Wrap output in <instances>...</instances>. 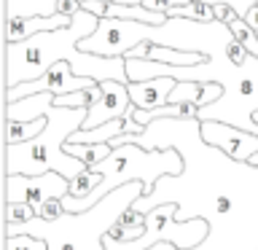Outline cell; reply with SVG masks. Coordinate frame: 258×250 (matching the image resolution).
I'll return each instance as SVG.
<instances>
[{"label": "cell", "instance_id": "cell-1", "mask_svg": "<svg viewBox=\"0 0 258 250\" xmlns=\"http://www.w3.org/2000/svg\"><path fill=\"white\" fill-rule=\"evenodd\" d=\"M100 22L94 14L81 11L73 16V24L56 32H40V35L24 40V43H6V62H8V89L38 81L48 68L56 62H68L73 73L81 78H94L97 84L105 81H118V84L129 86L126 76V59L116 56V59H105V56L84 54L78 48L81 40L92 38L100 30Z\"/></svg>", "mask_w": 258, "mask_h": 250}, {"label": "cell", "instance_id": "cell-2", "mask_svg": "<svg viewBox=\"0 0 258 250\" xmlns=\"http://www.w3.org/2000/svg\"><path fill=\"white\" fill-rule=\"evenodd\" d=\"M145 197V183L135 180L129 185L110 191L97 207L86 213H64L59 221L46 223L40 218H32L22 226H3L6 237H38L43 239L48 250H105V237L121 221V215Z\"/></svg>", "mask_w": 258, "mask_h": 250}, {"label": "cell", "instance_id": "cell-3", "mask_svg": "<svg viewBox=\"0 0 258 250\" xmlns=\"http://www.w3.org/2000/svg\"><path fill=\"white\" fill-rule=\"evenodd\" d=\"M48 127L46 132L35 137L30 143L22 145H6V177L8 175H27V177H38L46 172H59L62 177H73L84 175L86 164L78 159H73L64 153V145L78 129H84V121L89 116V108H48Z\"/></svg>", "mask_w": 258, "mask_h": 250}, {"label": "cell", "instance_id": "cell-4", "mask_svg": "<svg viewBox=\"0 0 258 250\" xmlns=\"http://www.w3.org/2000/svg\"><path fill=\"white\" fill-rule=\"evenodd\" d=\"M177 202H164L145 213V234L135 242L118 245V242L105 239V250H151L156 245H175L177 250H194L202 247L210 237V221L207 218H194L180 223L177 221Z\"/></svg>", "mask_w": 258, "mask_h": 250}, {"label": "cell", "instance_id": "cell-5", "mask_svg": "<svg viewBox=\"0 0 258 250\" xmlns=\"http://www.w3.org/2000/svg\"><path fill=\"white\" fill-rule=\"evenodd\" d=\"M68 194H70V180L62 177L59 172H46L38 177L27 175L6 177V205H30L35 210V215L46 202L64 199Z\"/></svg>", "mask_w": 258, "mask_h": 250}, {"label": "cell", "instance_id": "cell-6", "mask_svg": "<svg viewBox=\"0 0 258 250\" xmlns=\"http://www.w3.org/2000/svg\"><path fill=\"white\" fill-rule=\"evenodd\" d=\"M94 86H97L94 78H81V76L73 73V68L68 62H56L54 68H48L38 81H30V84H19V86L8 89L6 92V105L27 100V97H35V94L62 97V94H73V92H89V89H94Z\"/></svg>", "mask_w": 258, "mask_h": 250}, {"label": "cell", "instance_id": "cell-7", "mask_svg": "<svg viewBox=\"0 0 258 250\" xmlns=\"http://www.w3.org/2000/svg\"><path fill=\"white\" fill-rule=\"evenodd\" d=\"M202 140L210 148L226 153L237 164H247L258 153V135L245 132V129L231 127V124H223V121H205L202 124Z\"/></svg>", "mask_w": 258, "mask_h": 250}, {"label": "cell", "instance_id": "cell-8", "mask_svg": "<svg viewBox=\"0 0 258 250\" xmlns=\"http://www.w3.org/2000/svg\"><path fill=\"white\" fill-rule=\"evenodd\" d=\"M102 86V100L89 108V116L84 121V129H97L108 121L124 118L129 108H132V97H129V86L118 84V81H105Z\"/></svg>", "mask_w": 258, "mask_h": 250}, {"label": "cell", "instance_id": "cell-9", "mask_svg": "<svg viewBox=\"0 0 258 250\" xmlns=\"http://www.w3.org/2000/svg\"><path fill=\"white\" fill-rule=\"evenodd\" d=\"M73 19L64 14L51 16H8L6 22V43H24V40L40 35V32H56L70 27Z\"/></svg>", "mask_w": 258, "mask_h": 250}, {"label": "cell", "instance_id": "cell-10", "mask_svg": "<svg viewBox=\"0 0 258 250\" xmlns=\"http://www.w3.org/2000/svg\"><path fill=\"white\" fill-rule=\"evenodd\" d=\"M177 86L175 78H151L143 84H129V97L137 110H156L169 105V94Z\"/></svg>", "mask_w": 258, "mask_h": 250}, {"label": "cell", "instance_id": "cell-11", "mask_svg": "<svg viewBox=\"0 0 258 250\" xmlns=\"http://www.w3.org/2000/svg\"><path fill=\"white\" fill-rule=\"evenodd\" d=\"M48 127V116L35 121H6V145H22L40 137Z\"/></svg>", "mask_w": 258, "mask_h": 250}, {"label": "cell", "instance_id": "cell-12", "mask_svg": "<svg viewBox=\"0 0 258 250\" xmlns=\"http://www.w3.org/2000/svg\"><path fill=\"white\" fill-rule=\"evenodd\" d=\"M64 153L73 159H78V161H84L86 167H94V164H100V161H105L113 153V145L110 143H105V145H73L68 143L64 145Z\"/></svg>", "mask_w": 258, "mask_h": 250}, {"label": "cell", "instance_id": "cell-13", "mask_svg": "<svg viewBox=\"0 0 258 250\" xmlns=\"http://www.w3.org/2000/svg\"><path fill=\"white\" fill-rule=\"evenodd\" d=\"M226 27H229L231 38H234V40H239V43L250 51V56H255V59H258V32L250 27V24L242 19V16H234V19L226 24Z\"/></svg>", "mask_w": 258, "mask_h": 250}, {"label": "cell", "instance_id": "cell-14", "mask_svg": "<svg viewBox=\"0 0 258 250\" xmlns=\"http://www.w3.org/2000/svg\"><path fill=\"white\" fill-rule=\"evenodd\" d=\"M100 183H102V175L86 169L84 175H78V177H73V180H70V194H68V197L70 199H86L89 194H94L97 189H100Z\"/></svg>", "mask_w": 258, "mask_h": 250}, {"label": "cell", "instance_id": "cell-15", "mask_svg": "<svg viewBox=\"0 0 258 250\" xmlns=\"http://www.w3.org/2000/svg\"><path fill=\"white\" fill-rule=\"evenodd\" d=\"M35 215V210L30 205H6V226H22V223H30Z\"/></svg>", "mask_w": 258, "mask_h": 250}, {"label": "cell", "instance_id": "cell-16", "mask_svg": "<svg viewBox=\"0 0 258 250\" xmlns=\"http://www.w3.org/2000/svg\"><path fill=\"white\" fill-rule=\"evenodd\" d=\"M6 250H48V245L38 237H6Z\"/></svg>", "mask_w": 258, "mask_h": 250}, {"label": "cell", "instance_id": "cell-17", "mask_svg": "<svg viewBox=\"0 0 258 250\" xmlns=\"http://www.w3.org/2000/svg\"><path fill=\"white\" fill-rule=\"evenodd\" d=\"M54 108H70V110L89 108V97H86V92H73V94L54 97Z\"/></svg>", "mask_w": 258, "mask_h": 250}, {"label": "cell", "instance_id": "cell-18", "mask_svg": "<svg viewBox=\"0 0 258 250\" xmlns=\"http://www.w3.org/2000/svg\"><path fill=\"white\" fill-rule=\"evenodd\" d=\"M191 0H143V8H148V11H153V14H164L167 16V11H172V8H185Z\"/></svg>", "mask_w": 258, "mask_h": 250}, {"label": "cell", "instance_id": "cell-19", "mask_svg": "<svg viewBox=\"0 0 258 250\" xmlns=\"http://www.w3.org/2000/svg\"><path fill=\"white\" fill-rule=\"evenodd\" d=\"M226 56H229V62L234 65V68H242V65L250 59V51L239 43V40H234V38H231L229 43H226Z\"/></svg>", "mask_w": 258, "mask_h": 250}, {"label": "cell", "instance_id": "cell-20", "mask_svg": "<svg viewBox=\"0 0 258 250\" xmlns=\"http://www.w3.org/2000/svg\"><path fill=\"white\" fill-rule=\"evenodd\" d=\"M81 8L89 14H94L97 19H105V16H108V3H105V0H81Z\"/></svg>", "mask_w": 258, "mask_h": 250}, {"label": "cell", "instance_id": "cell-21", "mask_svg": "<svg viewBox=\"0 0 258 250\" xmlns=\"http://www.w3.org/2000/svg\"><path fill=\"white\" fill-rule=\"evenodd\" d=\"M81 11V0H56L54 3V14H64V16H76Z\"/></svg>", "mask_w": 258, "mask_h": 250}, {"label": "cell", "instance_id": "cell-22", "mask_svg": "<svg viewBox=\"0 0 258 250\" xmlns=\"http://www.w3.org/2000/svg\"><path fill=\"white\" fill-rule=\"evenodd\" d=\"M121 226H145V215H140V213H135L132 207L126 210L124 215H121V221H118Z\"/></svg>", "mask_w": 258, "mask_h": 250}, {"label": "cell", "instance_id": "cell-23", "mask_svg": "<svg viewBox=\"0 0 258 250\" xmlns=\"http://www.w3.org/2000/svg\"><path fill=\"white\" fill-rule=\"evenodd\" d=\"M247 164H250V167H258V153H255V156H253V159L247 161Z\"/></svg>", "mask_w": 258, "mask_h": 250}]
</instances>
